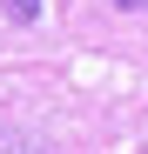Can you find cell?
Wrapping results in <instances>:
<instances>
[{
	"mask_svg": "<svg viewBox=\"0 0 148 154\" xmlns=\"http://www.w3.org/2000/svg\"><path fill=\"white\" fill-rule=\"evenodd\" d=\"M114 7H128V14H141V7H148V0H114Z\"/></svg>",
	"mask_w": 148,
	"mask_h": 154,
	"instance_id": "2",
	"label": "cell"
},
{
	"mask_svg": "<svg viewBox=\"0 0 148 154\" xmlns=\"http://www.w3.org/2000/svg\"><path fill=\"white\" fill-rule=\"evenodd\" d=\"M0 7H7V20H20V27L40 20V0H0Z\"/></svg>",
	"mask_w": 148,
	"mask_h": 154,
	"instance_id": "1",
	"label": "cell"
}]
</instances>
